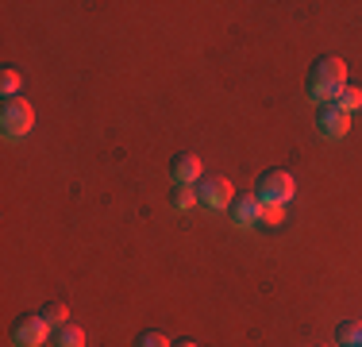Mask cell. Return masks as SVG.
Listing matches in <instances>:
<instances>
[{
  "label": "cell",
  "mask_w": 362,
  "mask_h": 347,
  "mask_svg": "<svg viewBox=\"0 0 362 347\" xmlns=\"http://www.w3.org/2000/svg\"><path fill=\"white\" fill-rule=\"evenodd\" d=\"M343 85H347V66H343V58H335V55H320L305 74V93H308V101H316V108L335 104Z\"/></svg>",
  "instance_id": "1"
},
{
  "label": "cell",
  "mask_w": 362,
  "mask_h": 347,
  "mask_svg": "<svg viewBox=\"0 0 362 347\" xmlns=\"http://www.w3.org/2000/svg\"><path fill=\"white\" fill-rule=\"evenodd\" d=\"M31 124H35L31 104L23 97H4V104H0V132H4V139H23L31 132Z\"/></svg>",
  "instance_id": "2"
},
{
  "label": "cell",
  "mask_w": 362,
  "mask_h": 347,
  "mask_svg": "<svg viewBox=\"0 0 362 347\" xmlns=\"http://www.w3.org/2000/svg\"><path fill=\"white\" fill-rule=\"evenodd\" d=\"M255 197H258V205H286L289 197H293V178H289L286 170H266V174H258Z\"/></svg>",
  "instance_id": "3"
},
{
  "label": "cell",
  "mask_w": 362,
  "mask_h": 347,
  "mask_svg": "<svg viewBox=\"0 0 362 347\" xmlns=\"http://www.w3.org/2000/svg\"><path fill=\"white\" fill-rule=\"evenodd\" d=\"M193 189H197V205L204 208H228L231 197H235V189H231V181L223 174H204Z\"/></svg>",
  "instance_id": "4"
},
{
  "label": "cell",
  "mask_w": 362,
  "mask_h": 347,
  "mask_svg": "<svg viewBox=\"0 0 362 347\" xmlns=\"http://www.w3.org/2000/svg\"><path fill=\"white\" fill-rule=\"evenodd\" d=\"M50 324L39 317V312H20L12 320V347H42Z\"/></svg>",
  "instance_id": "5"
},
{
  "label": "cell",
  "mask_w": 362,
  "mask_h": 347,
  "mask_svg": "<svg viewBox=\"0 0 362 347\" xmlns=\"http://www.w3.org/2000/svg\"><path fill=\"white\" fill-rule=\"evenodd\" d=\"M316 132H320L324 139H343L347 135V127H351V116L347 112H339L335 104H324V108H316Z\"/></svg>",
  "instance_id": "6"
},
{
  "label": "cell",
  "mask_w": 362,
  "mask_h": 347,
  "mask_svg": "<svg viewBox=\"0 0 362 347\" xmlns=\"http://www.w3.org/2000/svg\"><path fill=\"white\" fill-rule=\"evenodd\" d=\"M228 216H231V224H239V228H255L258 216H262V205H258L255 193H235L231 205H228Z\"/></svg>",
  "instance_id": "7"
},
{
  "label": "cell",
  "mask_w": 362,
  "mask_h": 347,
  "mask_svg": "<svg viewBox=\"0 0 362 347\" xmlns=\"http://www.w3.org/2000/svg\"><path fill=\"white\" fill-rule=\"evenodd\" d=\"M170 178H174V186H197V181L204 178V170H201V159L197 154H174L170 159Z\"/></svg>",
  "instance_id": "8"
},
{
  "label": "cell",
  "mask_w": 362,
  "mask_h": 347,
  "mask_svg": "<svg viewBox=\"0 0 362 347\" xmlns=\"http://www.w3.org/2000/svg\"><path fill=\"white\" fill-rule=\"evenodd\" d=\"M54 347H85V332H81L77 324H70V320H66V324L54 328Z\"/></svg>",
  "instance_id": "9"
},
{
  "label": "cell",
  "mask_w": 362,
  "mask_h": 347,
  "mask_svg": "<svg viewBox=\"0 0 362 347\" xmlns=\"http://www.w3.org/2000/svg\"><path fill=\"white\" fill-rule=\"evenodd\" d=\"M335 343L339 347H362V324L358 320H343V324L335 328Z\"/></svg>",
  "instance_id": "10"
},
{
  "label": "cell",
  "mask_w": 362,
  "mask_h": 347,
  "mask_svg": "<svg viewBox=\"0 0 362 347\" xmlns=\"http://www.w3.org/2000/svg\"><path fill=\"white\" fill-rule=\"evenodd\" d=\"M335 108L347 112V116H351L355 108H362V89H358V85H343L339 97H335Z\"/></svg>",
  "instance_id": "11"
},
{
  "label": "cell",
  "mask_w": 362,
  "mask_h": 347,
  "mask_svg": "<svg viewBox=\"0 0 362 347\" xmlns=\"http://www.w3.org/2000/svg\"><path fill=\"white\" fill-rule=\"evenodd\" d=\"M39 317L47 320L50 328H58V324H66V317H70V309H66V301H47V305L39 309Z\"/></svg>",
  "instance_id": "12"
},
{
  "label": "cell",
  "mask_w": 362,
  "mask_h": 347,
  "mask_svg": "<svg viewBox=\"0 0 362 347\" xmlns=\"http://www.w3.org/2000/svg\"><path fill=\"white\" fill-rule=\"evenodd\" d=\"M170 205H174L177 212L193 208V205H197V189H193V186H174V193H170Z\"/></svg>",
  "instance_id": "13"
},
{
  "label": "cell",
  "mask_w": 362,
  "mask_h": 347,
  "mask_svg": "<svg viewBox=\"0 0 362 347\" xmlns=\"http://www.w3.org/2000/svg\"><path fill=\"white\" fill-rule=\"evenodd\" d=\"M132 347H174V343H170L162 332H154V328H146V332H139V336L132 340Z\"/></svg>",
  "instance_id": "14"
},
{
  "label": "cell",
  "mask_w": 362,
  "mask_h": 347,
  "mask_svg": "<svg viewBox=\"0 0 362 347\" xmlns=\"http://www.w3.org/2000/svg\"><path fill=\"white\" fill-rule=\"evenodd\" d=\"M20 69L16 66H4V77H0V93H4V97H20Z\"/></svg>",
  "instance_id": "15"
},
{
  "label": "cell",
  "mask_w": 362,
  "mask_h": 347,
  "mask_svg": "<svg viewBox=\"0 0 362 347\" xmlns=\"http://www.w3.org/2000/svg\"><path fill=\"white\" fill-rule=\"evenodd\" d=\"M258 224H281V205H262Z\"/></svg>",
  "instance_id": "16"
},
{
  "label": "cell",
  "mask_w": 362,
  "mask_h": 347,
  "mask_svg": "<svg viewBox=\"0 0 362 347\" xmlns=\"http://www.w3.org/2000/svg\"><path fill=\"white\" fill-rule=\"evenodd\" d=\"M174 347H197V343H193V340H177Z\"/></svg>",
  "instance_id": "17"
}]
</instances>
